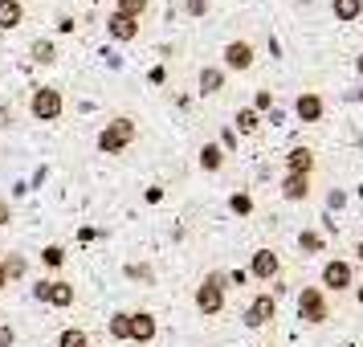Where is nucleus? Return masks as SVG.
<instances>
[{
    "label": "nucleus",
    "mask_w": 363,
    "mask_h": 347,
    "mask_svg": "<svg viewBox=\"0 0 363 347\" xmlns=\"http://www.w3.org/2000/svg\"><path fill=\"white\" fill-rule=\"evenodd\" d=\"M294 111H298V119H302V123H318V119H323V111H327V102H323V94H314V90H302V94H298V102H294Z\"/></svg>",
    "instance_id": "9d476101"
},
{
    "label": "nucleus",
    "mask_w": 363,
    "mask_h": 347,
    "mask_svg": "<svg viewBox=\"0 0 363 347\" xmlns=\"http://www.w3.org/2000/svg\"><path fill=\"white\" fill-rule=\"evenodd\" d=\"M278 270H281V258L274 253V249H257V253H253V262H249V274H253L257 282L278 278Z\"/></svg>",
    "instance_id": "423d86ee"
},
{
    "label": "nucleus",
    "mask_w": 363,
    "mask_h": 347,
    "mask_svg": "<svg viewBox=\"0 0 363 347\" xmlns=\"http://www.w3.org/2000/svg\"><path fill=\"white\" fill-rule=\"evenodd\" d=\"M9 127H13V106L0 102V131H9Z\"/></svg>",
    "instance_id": "c85d7f7f"
},
{
    "label": "nucleus",
    "mask_w": 363,
    "mask_h": 347,
    "mask_svg": "<svg viewBox=\"0 0 363 347\" xmlns=\"http://www.w3.org/2000/svg\"><path fill=\"white\" fill-rule=\"evenodd\" d=\"M188 13H192V17H204V13H208V0H188Z\"/></svg>",
    "instance_id": "c756f323"
},
{
    "label": "nucleus",
    "mask_w": 363,
    "mask_h": 347,
    "mask_svg": "<svg viewBox=\"0 0 363 347\" xmlns=\"http://www.w3.org/2000/svg\"><path fill=\"white\" fill-rule=\"evenodd\" d=\"M323 286H327V290H347V286H351V265L347 262H327L323 265Z\"/></svg>",
    "instance_id": "f8f14e48"
},
{
    "label": "nucleus",
    "mask_w": 363,
    "mask_h": 347,
    "mask_svg": "<svg viewBox=\"0 0 363 347\" xmlns=\"http://www.w3.org/2000/svg\"><path fill=\"white\" fill-rule=\"evenodd\" d=\"M298 246L306 249V253H318V249H323V237L314 229H306V233H298Z\"/></svg>",
    "instance_id": "5701e85b"
},
{
    "label": "nucleus",
    "mask_w": 363,
    "mask_h": 347,
    "mask_svg": "<svg viewBox=\"0 0 363 347\" xmlns=\"http://www.w3.org/2000/svg\"><path fill=\"white\" fill-rule=\"evenodd\" d=\"M106 33L115 37V41H135V37H139V21L123 17V13H111V21H106Z\"/></svg>",
    "instance_id": "9b49d317"
},
{
    "label": "nucleus",
    "mask_w": 363,
    "mask_h": 347,
    "mask_svg": "<svg viewBox=\"0 0 363 347\" xmlns=\"http://www.w3.org/2000/svg\"><path fill=\"white\" fill-rule=\"evenodd\" d=\"M9 286V270H4V262H0V290Z\"/></svg>",
    "instance_id": "72a5a7b5"
},
{
    "label": "nucleus",
    "mask_w": 363,
    "mask_h": 347,
    "mask_svg": "<svg viewBox=\"0 0 363 347\" xmlns=\"http://www.w3.org/2000/svg\"><path fill=\"white\" fill-rule=\"evenodd\" d=\"M111 335H115V339H127V314H115V319H111Z\"/></svg>",
    "instance_id": "a878e982"
},
{
    "label": "nucleus",
    "mask_w": 363,
    "mask_h": 347,
    "mask_svg": "<svg viewBox=\"0 0 363 347\" xmlns=\"http://www.w3.org/2000/svg\"><path fill=\"white\" fill-rule=\"evenodd\" d=\"M220 164H225V148L220 143H204L200 148V167L204 172H220Z\"/></svg>",
    "instance_id": "f3484780"
},
{
    "label": "nucleus",
    "mask_w": 363,
    "mask_h": 347,
    "mask_svg": "<svg viewBox=\"0 0 363 347\" xmlns=\"http://www.w3.org/2000/svg\"><path fill=\"white\" fill-rule=\"evenodd\" d=\"M281 197L286 200H306L311 197V176H302V172H286V180H281Z\"/></svg>",
    "instance_id": "ddd939ff"
},
{
    "label": "nucleus",
    "mask_w": 363,
    "mask_h": 347,
    "mask_svg": "<svg viewBox=\"0 0 363 347\" xmlns=\"http://www.w3.org/2000/svg\"><path fill=\"white\" fill-rule=\"evenodd\" d=\"M17 343V331H13V323H0V347H13Z\"/></svg>",
    "instance_id": "bb28decb"
},
{
    "label": "nucleus",
    "mask_w": 363,
    "mask_h": 347,
    "mask_svg": "<svg viewBox=\"0 0 363 347\" xmlns=\"http://www.w3.org/2000/svg\"><path fill=\"white\" fill-rule=\"evenodd\" d=\"M147 4L151 0H115V13H123V17H143V13H147Z\"/></svg>",
    "instance_id": "412c9836"
},
{
    "label": "nucleus",
    "mask_w": 363,
    "mask_h": 347,
    "mask_svg": "<svg viewBox=\"0 0 363 347\" xmlns=\"http://www.w3.org/2000/svg\"><path fill=\"white\" fill-rule=\"evenodd\" d=\"M13 221V209H9V200H0V225H9Z\"/></svg>",
    "instance_id": "473e14b6"
},
{
    "label": "nucleus",
    "mask_w": 363,
    "mask_h": 347,
    "mask_svg": "<svg viewBox=\"0 0 363 347\" xmlns=\"http://www.w3.org/2000/svg\"><path fill=\"white\" fill-rule=\"evenodd\" d=\"M33 62H41V66H50V62H57V53H53L50 41H33Z\"/></svg>",
    "instance_id": "4be33fe9"
},
{
    "label": "nucleus",
    "mask_w": 363,
    "mask_h": 347,
    "mask_svg": "<svg viewBox=\"0 0 363 347\" xmlns=\"http://www.w3.org/2000/svg\"><path fill=\"white\" fill-rule=\"evenodd\" d=\"M274 106V90H257V99H253V111H269Z\"/></svg>",
    "instance_id": "393cba45"
},
{
    "label": "nucleus",
    "mask_w": 363,
    "mask_h": 347,
    "mask_svg": "<svg viewBox=\"0 0 363 347\" xmlns=\"http://www.w3.org/2000/svg\"><path fill=\"white\" fill-rule=\"evenodd\" d=\"M220 86H225V70H216V66L200 70V94H216Z\"/></svg>",
    "instance_id": "a211bd4d"
},
{
    "label": "nucleus",
    "mask_w": 363,
    "mask_h": 347,
    "mask_svg": "<svg viewBox=\"0 0 363 347\" xmlns=\"http://www.w3.org/2000/svg\"><path fill=\"white\" fill-rule=\"evenodd\" d=\"M298 319H302V323H327L330 319L327 294H323L318 286H306V290L298 294Z\"/></svg>",
    "instance_id": "20e7f679"
},
{
    "label": "nucleus",
    "mask_w": 363,
    "mask_h": 347,
    "mask_svg": "<svg viewBox=\"0 0 363 347\" xmlns=\"http://www.w3.org/2000/svg\"><path fill=\"white\" fill-rule=\"evenodd\" d=\"M57 347H90V335L82 327H66L57 335Z\"/></svg>",
    "instance_id": "6ab92c4d"
},
{
    "label": "nucleus",
    "mask_w": 363,
    "mask_h": 347,
    "mask_svg": "<svg viewBox=\"0 0 363 347\" xmlns=\"http://www.w3.org/2000/svg\"><path fill=\"white\" fill-rule=\"evenodd\" d=\"M257 127H262V115H257L253 106H245V111H237V131H241V135H253Z\"/></svg>",
    "instance_id": "aec40b11"
},
{
    "label": "nucleus",
    "mask_w": 363,
    "mask_h": 347,
    "mask_svg": "<svg viewBox=\"0 0 363 347\" xmlns=\"http://www.w3.org/2000/svg\"><path fill=\"white\" fill-rule=\"evenodd\" d=\"M127 274H131V278H151L147 265H127Z\"/></svg>",
    "instance_id": "2f4dec72"
},
{
    "label": "nucleus",
    "mask_w": 363,
    "mask_h": 347,
    "mask_svg": "<svg viewBox=\"0 0 363 347\" xmlns=\"http://www.w3.org/2000/svg\"><path fill=\"white\" fill-rule=\"evenodd\" d=\"M330 9H335V17L343 21V25L363 17V0H330Z\"/></svg>",
    "instance_id": "dca6fc26"
},
{
    "label": "nucleus",
    "mask_w": 363,
    "mask_h": 347,
    "mask_svg": "<svg viewBox=\"0 0 363 347\" xmlns=\"http://www.w3.org/2000/svg\"><path fill=\"white\" fill-rule=\"evenodd\" d=\"M62 111H66V102H62V90L57 86H37L33 94H29V115L41 119V123L62 119Z\"/></svg>",
    "instance_id": "f03ea898"
},
{
    "label": "nucleus",
    "mask_w": 363,
    "mask_h": 347,
    "mask_svg": "<svg viewBox=\"0 0 363 347\" xmlns=\"http://www.w3.org/2000/svg\"><path fill=\"white\" fill-rule=\"evenodd\" d=\"M233 209H237V213H249V209H253V200L241 192V197H233Z\"/></svg>",
    "instance_id": "7c9ffc66"
},
{
    "label": "nucleus",
    "mask_w": 363,
    "mask_h": 347,
    "mask_svg": "<svg viewBox=\"0 0 363 347\" xmlns=\"http://www.w3.org/2000/svg\"><path fill=\"white\" fill-rule=\"evenodd\" d=\"M33 294L41 302H53V307H74V298H78L69 282H41V286H33Z\"/></svg>",
    "instance_id": "39448f33"
},
{
    "label": "nucleus",
    "mask_w": 363,
    "mask_h": 347,
    "mask_svg": "<svg viewBox=\"0 0 363 347\" xmlns=\"http://www.w3.org/2000/svg\"><path fill=\"white\" fill-rule=\"evenodd\" d=\"M355 298H359V302H363V286H359V290H355Z\"/></svg>",
    "instance_id": "f704fd0d"
},
{
    "label": "nucleus",
    "mask_w": 363,
    "mask_h": 347,
    "mask_svg": "<svg viewBox=\"0 0 363 347\" xmlns=\"http://www.w3.org/2000/svg\"><path fill=\"white\" fill-rule=\"evenodd\" d=\"M249 66H253V45H249V41H229V45H225V70L245 74Z\"/></svg>",
    "instance_id": "1a4fd4ad"
},
{
    "label": "nucleus",
    "mask_w": 363,
    "mask_h": 347,
    "mask_svg": "<svg viewBox=\"0 0 363 347\" xmlns=\"http://www.w3.org/2000/svg\"><path fill=\"white\" fill-rule=\"evenodd\" d=\"M355 253H359V262H363V241H359V249H355Z\"/></svg>",
    "instance_id": "c9c22d12"
},
{
    "label": "nucleus",
    "mask_w": 363,
    "mask_h": 347,
    "mask_svg": "<svg viewBox=\"0 0 363 347\" xmlns=\"http://www.w3.org/2000/svg\"><path fill=\"white\" fill-rule=\"evenodd\" d=\"M41 262H45V265H62V262H66V249H62V246H45Z\"/></svg>",
    "instance_id": "b1692460"
},
{
    "label": "nucleus",
    "mask_w": 363,
    "mask_h": 347,
    "mask_svg": "<svg viewBox=\"0 0 363 347\" xmlns=\"http://www.w3.org/2000/svg\"><path fill=\"white\" fill-rule=\"evenodd\" d=\"M21 21H25V4L21 0H0V29L9 33V29H21Z\"/></svg>",
    "instance_id": "4468645a"
},
{
    "label": "nucleus",
    "mask_w": 363,
    "mask_h": 347,
    "mask_svg": "<svg viewBox=\"0 0 363 347\" xmlns=\"http://www.w3.org/2000/svg\"><path fill=\"white\" fill-rule=\"evenodd\" d=\"M127 339H135V343H151V339H155V314H147V311L127 314Z\"/></svg>",
    "instance_id": "0eeeda50"
},
{
    "label": "nucleus",
    "mask_w": 363,
    "mask_h": 347,
    "mask_svg": "<svg viewBox=\"0 0 363 347\" xmlns=\"http://www.w3.org/2000/svg\"><path fill=\"white\" fill-rule=\"evenodd\" d=\"M225 274H208V278L196 286V311L200 314H220L225 311Z\"/></svg>",
    "instance_id": "7ed1b4c3"
},
{
    "label": "nucleus",
    "mask_w": 363,
    "mask_h": 347,
    "mask_svg": "<svg viewBox=\"0 0 363 347\" xmlns=\"http://www.w3.org/2000/svg\"><path fill=\"white\" fill-rule=\"evenodd\" d=\"M274 314H278V302H274L269 294H257L253 302H249L245 323L249 327H265V323H274Z\"/></svg>",
    "instance_id": "6e6552de"
},
{
    "label": "nucleus",
    "mask_w": 363,
    "mask_h": 347,
    "mask_svg": "<svg viewBox=\"0 0 363 347\" xmlns=\"http://www.w3.org/2000/svg\"><path fill=\"white\" fill-rule=\"evenodd\" d=\"M4 270H9V278H21V274H25V258H9Z\"/></svg>",
    "instance_id": "cd10ccee"
},
{
    "label": "nucleus",
    "mask_w": 363,
    "mask_h": 347,
    "mask_svg": "<svg viewBox=\"0 0 363 347\" xmlns=\"http://www.w3.org/2000/svg\"><path fill=\"white\" fill-rule=\"evenodd\" d=\"M286 167H290V172H302V176H311L314 151H311V148H294L290 155H286Z\"/></svg>",
    "instance_id": "2eb2a0df"
},
{
    "label": "nucleus",
    "mask_w": 363,
    "mask_h": 347,
    "mask_svg": "<svg viewBox=\"0 0 363 347\" xmlns=\"http://www.w3.org/2000/svg\"><path fill=\"white\" fill-rule=\"evenodd\" d=\"M135 135H139V123L123 115V119L106 123V127L99 131V151H106V155H118L127 143H135Z\"/></svg>",
    "instance_id": "f257e3e1"
}]
</instances>
